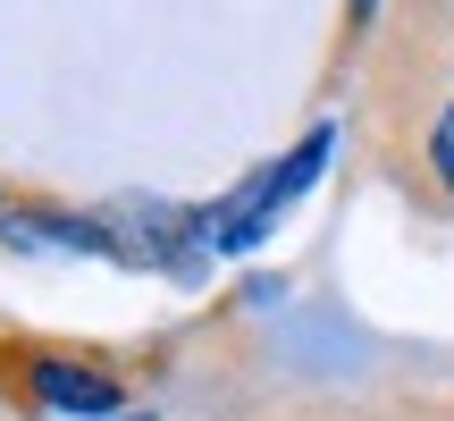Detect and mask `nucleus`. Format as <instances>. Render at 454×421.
<instances>
[{"label":"nucleus","instance_id":"f257e3e1","mask_svg":"<svg viewBox=\"0 0 454 421\" xmlns=\"http://www.w3.org/2000/svg\"><path fill=\"white\" fill-rule=\"evenodd\" d=\"M43 396H59V405H110V388L84 371H43Z\"/></svg>","mask_w":454,"mask_h":421},{"label":"nucleus","instance_id":"f03ea898","mask_svg":"<svg viewBox=\"0 0 454 421\" xmlns=\"http://www.w3.org/2000/svg\"><path fill=\"white\" fill-rule=\"evenodd\" d=\"M438 178H446V186H454V110H446V118H438Z\"/></svg>","mask_w":454,"mask_h":421}]
</instances>
